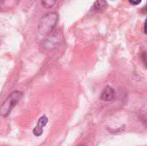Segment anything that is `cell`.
Instances as JSON below:
<instances>
[{
    "label": "cell",
    "mask_w": 147,
    "mask_h": 146,
    "mask_svg": "<svg viewBox=\"0 0 147 146\" xmlns=\"http://www.w3.org/2000/svg\"><path fill=\"white\" fill-rule=\"evenodd\" d=\"M146 23L145 22V24H144V33H145V34L146 33Z\"/></svg>",
    "instance_id": "obj_8"
},
{
    "label": "cell",
    "mask_w": 147,
    "mask_h": 146,
    "mask_svg": "<svg viewBox=\"0 0 147 146\" xmlns=\"http://www.w3.org/2000/svg\"><path fill=\"white\" fill-rule=\"evenodd\" d=\"M48 122V119L46 115H42L37 121V125L33 130V133L36 137H40L43 133V128L46 126V125Z\"/></svg>",
    "instance_id": "obj_3"
},
{
    "label": "cell",
    "mask_w": 147,
    "mask_h": 146,
    "mask_svg": "<svg viewBox=\"0 0 147 146\" xmlns=\"http://www.w3.org/2000/svg\"><path fill=\"white\" fill-rule=\"evenodd\" d=\"M128 1H129V3H130L131 4H133V5H138V4H140V3H141L142 0H128Z\"/></svg>",
    "instance_id": "obj_7"
},
{
    "label": "cell",
    "mask_w": 147,
    "mask_h": 146,
    "mask_svg": "<svg viewBox=\"0 0 147 146\" xmlns=\"http://www.w3.org/2000/svg\"><path fill=\"white\" fill-rule=\"evenodd\" d=\"M58 15L53 12L45 15L40 20L39 32L43 35L50 34L58 23Z\"/></svg>",
    "instance_id": "obj_1"
},
{
    "label": "cell",
    "mask_w": 147,
    "mask_h": 146,
    "mask_svg": "<svg viewBox=\"0 0 147 146\" xmlns=\"http://www.w3.org/2000/svg\"><path fill=\"white\" fill-rule=\"evenodd\" d=\"M108 8V3L106 0H96L94 3V9L96 11H103Z\"/></svg>",
    "instance_id": "obj_5"
},
{
    "label": "cell",
    "mask_w": 147,
    "mask_h": 146,
    "mask_svg": "<svg viewBox=\"0 0 147 146\" xmlns=\"http://www.w3.org/2000/svg\"><path fill=\"white\" fill-rule=\"evenodd\" d=\"M40 2H41V4L44 8L50 9L56 3L57 0H40Z\"/></svg>",
    "instance_id": "obj_6"
},
{
    "label": "cell",
    "mask_w": 147,
    "mask_h": 146,
    "mask_svg": "<svg viewBox=\"0 0 147 146\" xmlns=\"http://www.w3.org/2000/svg\"><path fill=\"white\" fill-rule=\"evenodd\" d=\"M22 96V94L20 91L12 92L0 106V115L3 117H7L15 108V106L21 100Z\"/></svg>",
    "instance_id": "obj_2"
},
{
    "label": "cell",
    "mask_w": 147,
    "mask_h": 146,
    "mask_svg": "<svg viewBox=\"0 0 147 146\" xmlns=\"http://www.w3.org/2000/svg\"><path fill=\"white\" fill-rule=\"evenodd\" d=\"M100 99L104 102H111L115 99V91L110 86H106L102 90Z\"/></svg>",
    "instance_id": "obj_4"
}]
</instances>
